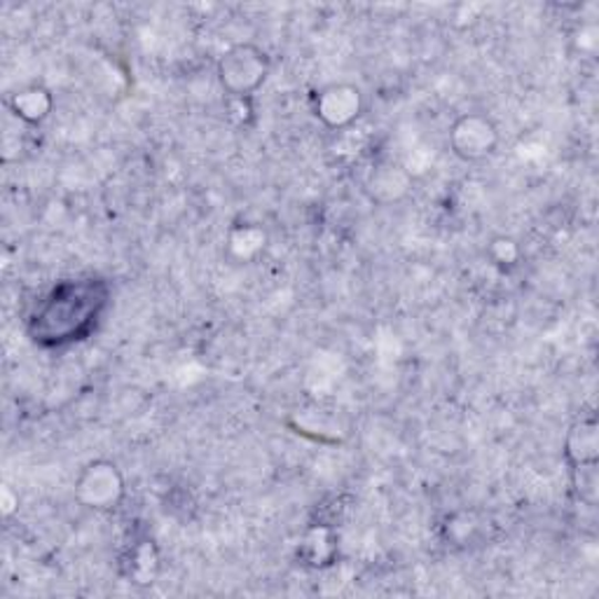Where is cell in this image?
Returning <instances> with one entry per match:
<instances>
[{"label": "cell", "instance_id": "cell-2", "mask_svg": "<svg viewBox=\"0 0 599 599\" xmlns=\"http://www.w3.org/2000/svg\"><path fill=\"white\" fill-rule=\"evenodd\" d=\"M270 69V54L260 45L235 43L218 56L216 78L227 96L249 99L265 85Z\"/></svg>", "mask_w": 599, "mask_h": 599}, {"label": "cell", "instance_id": "cell-6", "mask_svg": "<svg viewBox=\"0 0 599 599\" xmlns=\"http://www.w3.org/2000/svg\"><path fill=\"white\" fill-rule=\"evenodd\" d=\"M8 111L29 127H38L52 115L54 111V94L45 85H27L14 90L8 101H6Z\"/></svg>", "mask_w": 599, "mask_h": 599}, {"label": "cell", "instance_id": "cell-4", "mask_svg": "<svg viewBox=\"0 0 599 599\" xmlns=\"http://www.w3.org/2000/svg\"><path fill=\"white\" fill-rule=\"evenodd\" d=\"M450 148L464 162H485L499 148V127L489 115L485 113H464L452 122L450 134Z\"/></svg>", "mask_w": 599, "mask_h": 599}, {"label": "cell", "instance_id": "cell-3", "mask_svg": "<svg viewBox=\"0 0 599 599\" xmlns=\"http://www.w3.org/2000/svg\"><path fill=\"white\" fill-rule=\"evenodd\" d=\"M75 502L94 513H111L127 497V483L111 459H94L82 466L73 483Z\"/></svg>", "mask_w": 599, "mask_h": 599}, {"label": "cell", "instance_id": "cell-8", "mask_svg": "<svg viewBox=\"0 0 599 599\" xmlns=\"http://www.w3.org/2000/svg\"><path fill=\"white\" fill-rule=\"evenodd\" d=\"M125 576L130 578L132 586L138 588H148L155 583V578L159 576V555L153 541H141L132 548Z\"/></svg>", "mask_w": 599, "mask_h": 599}, {"label": "cell", "instance_id": "cell-11", "mask_svg": "<svg viewBox=\"0 0 599 599\" xmlns=\"http://www.w3.org/2000/svg\"><path fill=\"white\" fill-rule=\"evenodd\" d=\"M487 256L492 260V265H497L502 267V270H510V267H515L520 262L523 258V249H520V244L515 241L513 237H494L487 246Z\"/></svg>", "mask_w": 599, "mask_h": 599}, {"label": "cell", "instance_id": "cell-10", "mask_svg": "<svg viewBox=\"0 0 599 599\" xmlns=\"http://www.w3.org/2000/svg\"><path fill=\"white\" fill-rule=\"evenodd\" d=\"M571 483H574L576 497L581 499L586 506H595V504H597V494H599L597 464L574 466V468H571Z\"/></svg>", "mask_w": 599, "mask_h": 599}, {"label": "cell", "instance_id": "cell-5", "mask_svg": "<svg viewBox=\"0 0 599 599\" xmlns=\"http://www.w3.org/2000/svg\"><path fill=\"white\" fill-rule=\"evenodd\" d=\"M312 109L323 127L340 132L363 115V94L351 82H330L314 94Z\"/></svg>", "mask_w": 599, "mask_h": 599}, {"label": "cell", "instance_id": "cell-9", "mask_svg": "<svg viewBox=\"0 0 599 599\" xmlns=\"http://www.w3.org/2000/svg\"><path fill=\"white\" fill-rule=\"evenodd\" d=\"M407 176L401 167H386L380 169L373 180H370V193L380 202H394L407 193Z\"/></svg>", "mask_w": 599, "mask_h": 599}, {"label": "cell", "instance_id": "cell-7", "mask_svg": "<svg viewBox=\"0 0 599 599\" xmlns=\"http://www.w3.org/2000/svg\"><path fill=\"white\" fill-rule=\"evenodd\" d=\"M565 457L571 468L599 464V424L595 415L578 417L569 426L565 438Z\"/></svg>", "mask_w": 599, "mask_h": 599}, {"label": "cell", "instance_id": "cell-1", "mask_svg": "<svg viewBox=\"0 0 599 599\" xmlns=\"http://www.w3.org/2000/svg\"><path fill=\"white\" fill-rule=\"evenodd\" d=\"M101 298L96 296V283L54 288L33 319L35 340L61 344V342L78 340L80 335H85L92 321H96L94 319L96 307L103 304V302L92 304V300H101Z\"/></svg>", "mask_w": 599, "mask_h": 599}]
</instances>
